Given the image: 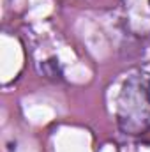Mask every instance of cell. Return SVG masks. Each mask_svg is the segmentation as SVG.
<instances>
[{
	"instance_id": "cell-1",
	"label": "cell",
	"mask_w": 150,
	"mask_h": 152,
	"mask_svg": "<svg viewBox=\"0 0 150 152\" xmlns=\"http://www.w3.org/2000/svg\"><path fill=\"white\" fill-rule=\"evenodd\" d=\"M118 124L125 133L140 134L150 127V76L131 78L120 94Z\"/></svg>"
}]
</instances>
